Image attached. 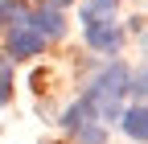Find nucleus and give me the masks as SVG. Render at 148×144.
<instances>
[{
    "label": "nucleus",
    "instance_id": "obj_1",
    "mask_svg": "<svg viewBox=\"0 0 148 144\" xmlns=\"http://www.w3.org/2000/svg\"><path fill=\"white\" fill-rule=\"evenodd\" d=\"M127 78H132V74H127V66H123V62H111L103 74L86 86V95H82V99L90 103V111H95L103 123L119 119V95L127 91Z\"/></svg>",
    "mask_w": 148,
    "mask_h": 144
},
{
    "label": "nucleus",
    "instance_id": "obj_2",
    "mask_svg": "<svg viewBox=\"0 0 148 144\" xmlns=\"http://www.w3.org/2000/svg\"><path fill=\"white\" fill-rule=\"evenodd\" d=\"M41 45H45V37H37V33L29 29V21L8 29V58L25 62V58H33V53H41Z\"/></svg>",
    "mask_w": 148,
    "mask_h": 144
},
{
    "label": "nucleus",
    "instance_id": "obj_3",
    "mask_svg": "<svg viewBox=\"0 0 148 144\" xmlns=\"http://www.w3.org/2000/svg\"><path fill=\"white\" fill-rule=\"evenodd\" d=\"M25 21H29V29L37 33V37H49V41L66 33V21H62V12H58V8H49V4H41L37 12H29Z\"/></svg>",
    "mask_w": 148,
    "mask_h": 144
},
{
    "label": "nucleus",
    "instance_id": "obj_4",
    "mask_svg": "<svg viewBox=\"0 0 148 144\" xmlns=\"http://www.w3.org/2000/svg\"><path fill=\"white\" fill-rule=\"evenodd\" d=\"M86 41H90V49H99V53H115L119 41H123V33L111 21H99V25H86Z\"/></svg>",
    "mask_w": 148,
    "mask_h": 144
},
{
    "label": "nucleus",
    "instance_id": "obj_5",
    "mask_svg": "<svg viewBox=\"0 0 148 144\" xmlns=\"http://www.w3.org/2000/svg\"><path fill=\"white\" fill-rule=\"evenodd\" d=\"M119 123H123V132L132 136V140L148 144V107H144V103H140V107H127V111H119Z\"/></svg>",
    "mask_w": 148,
    "mask_h": 144
},
{
    "label": "nucleus",
    "instance_id": "obj_6",
    "mask_svg": "<svg viewBox=\"0 0 148 144\" xmlns=\"http://www.w3.org/2000/svg\"><path fill=\"white\" fill-rule=\"evenodd\" d=\"M115 4H119V0H82V25L111 21V16H115Z\"/></svg>",
    "mask_w": 148,
    "mask_h": 144
},
{
    "label": "nucleus",
    "instance_id": "obj_7",
    "mask_svg": "<svg viewBox=\"0 0 148 144\" xmlns=\"http://www.w3.org/2000/svg\"><path fill=\"white\" fill-rule=\"evenodd\" d=\"M86 119H90V103H86V99H78V103H74L70 111H66V119H62V128H66V132H74V128H82Z\"/></svg>",
    "mask_w": 148,
    "mask_h": 144
},
{
    "label": "nucleus",
    "instance_id": "obj_8",
    "mask_svg": "<svg viewBox=\"0 0 148 144\" xmlns=\"http://www.w3.org/2000/svg\"><path fill=\"white\" fill-rule=\"evenodd\" d=\"M25 16H29V12L16 4V0H0V25H8V21H12V25H21Z\"/></svg>",
    "mask_w": 148,
    "mask_h": 144
},
{
    "label": "nucleus",
    "instance_id": "obj_9",
    "mask_svg": "<svg viewBox=\"0 0 148 144\" xmlns=\"http://www.w3.org/2000/svg\"><path fill=\"white\" fill-rule=\"evenodd\" d=\"M74 132H78V144H103L107 136H103V128H95V123H82V128H74Z\"/></svg>",
    "mask_w": 148,
    "mask_h": 144
},
{
    "label": "nucleus",
    "instance_id": "obj_10",
    "mask_svg": "<svg viewBox=\"0 0 148 144\" xmlns=\"http://www.w3.org/2000/svg\"><path fill=\"white\" fill-rule=\"evenodd\" d=\"M127 91H136L140 99H148V70H140L136 78H127Z\"/></svg>",
    "mask_w": 148,
    "mask_h": 144
},
{
    "label": "nucleus",
    "instance_id": "obj_11",
    "mask_svg": "<svg viewBox=\"0 0 148 144\" xmlns=\"http://www.w3.org/2000/svg\"><path fill=\"white\" fill-rule=\"evenodd\" d=\"M0 78L12 82V58H0Z\"/></svg>",
    "mask_w": 148,
    "mask_h": 144
},
{
    "label": "nucleus",
    "instance_id": "obj_12",
    "mask_svg": "<svg viewBox=\"0 0 148 144\" xmlns=\"http://www.w3.org/2000/svg\"><path fill=\"white\" fill-rule=\"evenodd\" d=\"M8 99H12V82H4V78H0V107H4Z\"/></svg>",
    "mask_w": 148,
    "mask_h": 144
},
{
    "label": "nucleus",
    "instance_id": "obj_13",
    "mask_svg": "<svg viewBox=\"0 0 148 144\" xmlns=\"http://www.w3.org/2000/svg\"><path fill=\"white\" fill-rule=\"evenodd\" d=\"M41 4H49V8H58V4H70V0H41Z\"/></svg>",
    "mask_w": 148,
    "mask_h": 144
}]
</instances>
